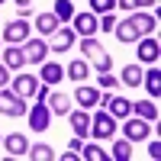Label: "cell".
Instances as JSON below:
<instances>
[{
    "instance_id": "1",
    "label": "cell",
    "mask_w": 161,
    "mask_h": 161,
    "mask_svg": "<svg viewBox=\"0 0 161 161\" xmlns=\"http://www.w3.org/2000/svg\"><path fill=\"white\" fill-rule=\"evenodd\" d=\"M158 19L152 16V13H132V16H126L123 23L113 26V36L119 39V42H139L142 36H152L155 32Z\"/></svg>"
},
{
    "instance_id": "2",
    "label": "cell",
    "mask_w": 161,
    "mask_h": 161,
    "mask_svg": "<svg viewBox=\"0 0 161 161\" xmlns=\"http://www.w3.org/2000/svg\"><path fill=\"white\" fill-rule=\"evenodd\" d=\"M90 136L93 139H97V142H106V139H113L116 136V119L110 116V113H97V116H93L90 119Z\"/></svg>"
},
{
    "instance_id": "3",
    "label": "cell",
    "mask_w": 161,
    "mask_h": 161,
    "mask_svg": "<svg viewBox=\"0 0 161 161\" xmlns=\"http://www.w3.org/2000/svg\"><path fill=\"white\" fill-rule=\"evenodd\" d=\"M26 110H29V106H26V100L16 90H3L0 87V113L3 116H23Z\"/></svg>"
},
{
    "instance_id": "4",
    "label": "cell",
    "mask_w": 161,
    "mask_h": 161,
    "mask_svg": "<svg viewBox=\"0 0 161 161\" xmlns=\"http://www.w3.org/2000/svg\"><path fill=\"white\" fill-rule=\"evenodd\" d=\"M26 116H29V129H36V132H45L52 123V110H48L45 100H39L32 110H26Z\"/></svg>"
},
{
    "instance_id": "5",
    "label": "cell",
    "mask_w": 161,
    "mask_h": 161,
    "mask_svg": "<svg viewBox=\"0 0 161 161\" xmlns=\"http://www.w3.org/2000/svg\"><path fill=\"white\" fill-rule=\"evenodd\" d=\"M26 39H29V23H26L23 16L3 26V42H10V45H23Z\"/></svg>"
},
{
    "instance_id": "6",
    "label": "cell",
    "mask_w": 161,
    "mask_h": 161,
    "mask_svg": "<svg viewBox=\"0 0 161 161\" xmlns=\"http://www.w3.org/2000/svg\"><path fill=\"white\" fill-rule=\"evenodd\" d=\"M123 129H126V139H129V142H142V139H148V136H152V126L145 123L142 116H136V119H129V116H126V126H123Z\"/></svg>"
},
{
    "instance_id": "7",
    "label": "cell",
    "mask_w": 161,
    "mask_h": 161,
    "mask_svg": "<svg viewBox=\"0 0 161 161\" xmlns=\"http://www.w3.org/2000/svg\"><path fill=\"white\" fill-rule=\"evenodd\" d=\"M100 103H106V106H110V116H113V119H126V116L132 113V103H129L126 97H113V93H103V97H100Z\"/></svg>"
},
{
    "instance_id": "8",
    "label": "cell",
    "mask_w": 161,
    "mask_h": 161,
    "mask_svg": "<svg viewBox=\"0 0 161 161\" xmlns=\"http://www.w3.org/2000/svg\"><path fill=\"white\" fill-rule=\"evenodd\" d=\"M23 55H26V61L42 64L45 55H48V45L42 42V39H26V42H23Z\"/></svg>"
},
{
    "instance_id": "9",
    "label": "cell",
    "mask_w": 161,
    "mask_h": 161,
    "mask_svg": "<svg viewBox=\"0 0 161 161\" xmlns=\"http://www.w3.org/2000/svg\"><path fill=\"white\" fill-rule=\"evenodd\" d=\"M74 23V32L77 36H93L100 29V19H97V13H77V16H71Z\"/></svg>"
},
{
    "instance_id": "10",
    "label": "cell",
    "mask_w": 161,
    "mask_h": 161,
    "mask_svg": "<svg viewBox=\"0 0 161 161\" xmlns=\"http://www.w3.org/2000/svg\"><path fill=\"white\" fill-rule=\"evenodd\" d=\"M74 29H61V26H58V29L55 32H52V39H48V48L52 52H68V48H74Z\"/></svg>"
},
{
    "instance_id": "11",
    "label": "cell",
    "mask_w": 161,
    "mask_h": 161,
    "mask_svg": "<svg viewBox=\"0 0 161 161\" xmlns=\"http://www.w3.org/2000/svg\"><path fill=\"white\" fill-rule=\"evenodd\" d=\"M3 148L10 152V158H23L26 152H29V139H26L23 132H10V136L3 139Z\"/></svg>"
},
{
    "instance_id": "12",
    "label": "cell",
    "mask_w": 161,
    "mask_h": 161,
    "mask_svg": "<svg viewBox=\"0 0 161 161\" xmlns=\"http://www.w3.org/2000/svg\"><path fill=\"white\" fill-rule=\"evenodd\" d=\"M13 90H16L23 100H29V97H36V90H39V80H36L32 74H16V77H13Z\"/></svg>"
},
{
    "instance_id": "13",
    "label": "cell",
    "mask_w": 161,
    "mask_h": 161,
    "mask_svg": "<svg viewBox=\"0 0 161 161\" xmlns=\"http://www.w3.org/2000/svg\"><path fill=\"white\" fill-rule=\"evenodd\" d=\"M74 100H77L80 110H93V106H100V90L97 87H77Z\"/></svg>"
},
{
    "instance_id": "14",
    "label": "cell",
    "mask_w": 161,
    "mask_h": 161,
    "mask_svg": "<svg viewBox=\"0 0 161 161\" xmlns=\"http://www.w3.org/2000/svg\"><path fill=\"white\" fill-rule=\"evenodd\" d=\"M139 61L142 64H155L158 61V42L155 39H148V36L139 39Z\"/></svg>"
},
{
    "instance_id": "15",
    "label": "cell",
    "mask_w": 161,
    "mask_h": 161,
    "mask_svg": "<svg viewBox=\"0 0 161 161\" xmlns=\"http://www.w3.org/2000/svg\"><path fill=\"white\" fill-rule=\"evenodd\" d=\"M45 103H48V110L58 113V116H68V113H71V97H68V93H61V90H55L52 97H45Z\"/></svg>"
},
{
    "instance_id": "16",
    "label": "cell",
    "mask_w": 161,
    "mask_h": 161,
    "mask_svg": "<svg viewBox=\"0 0 161 161\" xmlns=\"http://www.w3.org/2000/svg\"><path fill=\"white\" fill-rule=\"evenodd\" d=\"M3 64L10 71H23L26 64V55H23V45H13V48H3Z\"/></svg>"
},
{
    "instance_id": "17",
    "label": "cell",
    "mask_w": 161,
    "mask_h": 161,
    "mask_svg": "<svg viewBox=\"0 0 161 161\" xmlns=\"http://www.w3.org/2000/svg\"><path fill=\"white\" fill-rule=\"evenodd\" d=\"M68 116H71V129H74V136L84 139L87 132H90V116H87L84 110H74V113H68Z\"/></svg>"
},
{
    "instance_id": "18",
    "label": "cell",
    "mask_w": 161,
    "mask_h": 161,
    "mask_svg": "<svg viewBox=\"0 0 161 161\" xmlns=\"http://www.w3.org/2000/svg\"><path fill=\"white\" fill-rule=\"evenodd\" d=\"M142 74H145V71H142ZM142 84H145V90L152 93V100H158V97H161V71L155 68V64H152V71L142 77Z\"/></svg>"
},
{
    "instance_id": "19",
    "label": "cell",
    "mask_w": 161,
    "mask_h": 161,
    "mask_svg": "<svg viewBox=\"0 0 161 161\" xmlns=\"http://www.w3.org/2000/svg\"><path fill=\"white\" fill-rule=\"evenodd\" d=\"M87 74H90V64L84 61V58H77V61H71L68 68H64V77H71V80H87Z\"/></svg>"
},
{
    "instance_id": "20",
    "label": "cell",
    "mask_w": 161,
    "mask_h": 161,
    "mask_svg": "<svg viewBox=\"0 0 161 161\" xmlns=\"http://www.w3.org/2000/svg\"><path fill=\"white\" fill-rule=\"evenodd\" d=\"M58 16H55V13H39V16H36V29L39 32H42V36H52V32H55L58 29Z\"/></svg>"
},
{
    "instance_id": "21",
    "label": "cell",
    "mask_w": 161,
    "mask_h": 161,
    "mask_svg": "<svg viewBox=\"0 0 161 161\" xmlns=\"http://www.w3.org/2000/svg\"><path fill=\"white\" fill-rule=\"evenodd\" d=\"M132 110H136V116H142L145 123H155V119H158V106H155V100H139V103H132Z\"/></svg>"
},
{
    "instance_id": "22",
    "label": "cell",
    "mask_w": 161,
    "mask_h": 161,
    "mask_svg": "<svg viewBox=\"0 0 161 161\" xmlns=\"http://www.w3.org/2000/svg\"><path fill=\"white\" fill-rule=\"evenodd\" d=\"M39 74H42V80H45V84H58V80L64 77V68H61V64H55V61H42V71H39Z\"/></svg>"
},
{
    "instance_id": "23",
    "label": "cell",
    "mask_w": 161,
    "mask_h": 161,
    "mask_svg": "<svg viewBox=\"0 0 161 161\" xmlns=\"http://www.w3.org/2000/svg\"><path fill=\"white\" fill-rule=\"evenodd\" d=\"M119 80H123L126 87H139L142 84V68H139V64H126L123 74H119Z\"/></svg>"
},
{
    "instance_id": "24",
    "label": "cell",
    "mask_w": 161,
    "mask_h": 161,
    "mask_svg": "<svg viewBox=\"0 0 161 161\" xmlns=\"http://www.w3.org/2000/svg\"><path fill=\"white\" fill-rule=\"evenodd\" d=\"M26 155H29L32 161H52V158H55V152H52L45 142H39V145H29V152H26Z\"/></svg>"
},
{
    "instance_id": "25",
    "label": "cell",
    "mask_w": 161,
    "mask_h": 161,
    "mask_svg": "<svg viewBox=\"0 0 161 161\" xmlns=\"http://www.w3.org/2000/svg\"><path fill=\"white\" fill-rule=\"evenodd\" d=\"M110 158H116V161H129V158H132V142H129V139H119V142L113 145Z\"/></svg>"
},
{
    "instance_id": "26",
    "label": "cell",
    "mask_w": 161,
    "mask_h": 161,
    "mask_svg": "<svg viewBox=\"0 0 161 161\" xmlns=\"http://www.w3.org/2000/svg\"><path fill=\"white\" fill-rule=\"evenodd\" d=\"M52 13H55L61 23H71V16H74V3H71V0H55V10H52Z\"/></svg>"
},
{
    "instance_id": "27",
    "label": "cell",
    "mask_w": 161,
    "mask_h": 161,
    "mask_svg": "<svg viewBox=\"0 0 161 161\" xmlns=\"http://www.w3.org/2000/svg\"><path fill=\"white\" fill-rule=\"evenodd\" d=\"M100 48H103V45H100L97 39H93V36H84V39H80V52H84L87 58H93V55H97Z\"/></svg>"
},
{
    "instance_id": "28",
    "label": "cell",
    "mask_w": 161,
    "mask_h": 161,
    "mask_svg": "<svg viewBox=\"0 0 161 161\" xmlns=\"http://www.w3.org/2000/svg\"><path fill=\"white\" fill-rule=\"evenodd\" d=\"M93 68H97V74L110 71V68H113V58L106 55V52H97V55H93Z\"/></svg>"
},
{
    "instance_id": "29",
    "label": "cell",
    "mask_w": 161,
    "mask_h": 161,
    "mask_svg": "<svg viewBox=\"0 0 161 161\" xmlns=\"http://www.w3.org/2000/svg\"><path fill=\"white\" fill-rule=\"evenodd\" d=\"M80 155L90 158V161H106V158H110L106 152H100V145H84V148H80Z\"/></svg>"
},
{
    "instance_id": "30",
    "label": "cell",
    "mask_w": 161,
    "mask_h": 161,
    "mask_svg": "<svg viewBox=\"0 0 161 161\" xmlns=\"http://www.w3.org/2000/svg\"><path fill=\"white\" fill-rule=\"evenodd\" d=\"M116 7V0H90V13H110Z\"/></svg>"
},
{
    "instance_id": "31",
    "label": "cell",
    "mask_w": 161,
    "mask_h": 161,
    "mask_svg": "<svg viewBox=\"0 0 161 161\" xmlns=\"http://www.w3.org/2000/svg\"><path fill=\"white\" fill-rule=\"evenodd\" d=\"M116 84H119V77H113V74H106V71L100 74V87H103V90H113Z\"/></svg>"
},
{
    "instance_id": "32",
    "label": "cell",
    "mask_w": 161,
    "mask_h": 161,
    "mask_svg": "<svg viewBox=\"0 0 161 161\" xmlns=\"http://www.w3.org/2000/svg\"><path fill=\"white\" fill-rule=\"evenodd\" d=\"M113 26H116V19L110 16V13H103L100 16V32H113Z\"/></svg>"
},
{
    "instance_id": "33",
    "label": "cell",
    "mask_w": 161,
    "mask_h": 161,
    "mask_svg": "<svg viewBox=\"0 0 161 161\" xmlns=\"http://www.w3.org/2000/svg\"><path fill=\"white\" fill-rule=\"evenodd\" d=\"M148 158H152V161H158V158H161V142H158V139L148 145Z\"/></svg>"
},
{
    "instance_id": "34",
    "label": "cell",
    "mask_w": 161,
    "mask_h": 161,
    "mask_svg": "<svg viewBox=\"0 0 161 161\" xmlns=\"http://www.w3.org/2000/svg\"><path fill=\"white\" fill-rule=\"evenodd\" d=\"M68 148H71V152H74V155H80V148H84V145H80V139H77V136H74V139H71V142H68Z\"/></svg>"
},
{
    "instance_id": "35",
    "label": "cell",
    "mask_w": 161,
    "mask_h": 161,
    "mask_svg": "<svg viewBox=\"0 0 161 161\" xmlns=\"http://www.w3.org/2000/svg\"><path fill=\"white\" fill-rule=\"evenodd\" d=\"M7 80H10V68H7V64H0V87H3Z\"/></svg>"
},
{
    "instance_id": "36",
    "label": "cell",
    "mask_w": 161,
    "mask_h": 161,
    "mask_svg": "<svg viewBox=\"0 0 161 161\" xmlns=\"http://www.w3.org/2000/svg\"><path fill=\"white\" fill-rule=\"evenodd\" d=\"M116 7H123L126 13H129V10H136V3H132V0H116Z\"/></svg>"
},
{
    "instance_id": "37",
    "label": "cell",
    "mask_w": 161,
    "mask_h": 161,
    "mask_svg": "<svg viewBox=\"0 0 161 161\" xmlns=\"http://www.w3.org/2000/svg\"><path fill=\"white\" fill-rule=\"evenodd\" d=\"M132 3H136V7H155L158 0H132Z\"/></svg>"
},
{
    "instance_id": "38",
    "label": "cell",
    "mask_w": 161,
    "mask_h": 161,
    "mask_svg": "<svg viewBox=\"0 0 161 161\" xmlns=\"http://www.w3.org/2000/svg\"><path fill=\"white\" fill-rule=\"evenodd\" d=\"M32 3V0H16V7H29Z\"/></svg>"
},
{
    "instance_id": "39",
    "label": "cell",
    "mask_w": 161,
    "mask_h": 161,
    "mask_svg": "<svg viewBox=\"0 0 161 161\" xmlns=\"http://www.w3.org/2000/svg\"><path fill=\"white\" fill-rule=\"evenodd\" d=\"M0 3H3V0H0Z\"/></svg>"
},
{
    "instance_id": "40",
    "label": "cell",
    "mask_w": 161,
    "mask_h": 161,
    "mask_svg": "<svg viewBox=\"0 0 161 161\" xmlns=\"http://www.w3.org/2000/svg\"><path fill=\"white\" fill-rule=\"evenodd\" d=\"M0 142H3V139H0Z\"/></svg>"
}]
</instances>
